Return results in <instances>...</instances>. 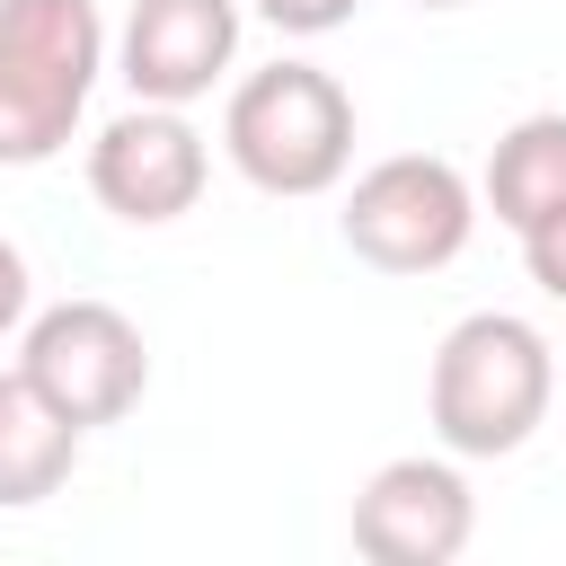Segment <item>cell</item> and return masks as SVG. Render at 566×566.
Here are the masks:
<instances>
[{
    "mask_svg": "<svg viewBox=\"0 0 566 566\" xmlns=\"http://www.w3.org/2000/svg\"><path fill=\"white\" fill-rule=\"evenodd\" d=\"M230 53H239V0H133V27H124L133 97H159V106L203 97Z\"/></svg>",
    "mask_w": 566,
    "mask_h": 566,
    "instance_id": "7",
    "label": "cell"
},
{
    "mask_svg": "<svg viewBox=\"0 0 566 566\" xmlns=\"http://www.w3.org/2000/svg\"><path fill=\"white\" fill-rule=\"evenodd\" d=\"M469 539V486L442 460H389L354 495V548L371 566H442Z\"/></svg>",
    "mask_w": 566,
    "mask_h": 566,
    "instance_id": "6",
    "label": "cell"
},
{
    "mask_svg": "<svg viewBox=\"0 0 566 566\" xmlns=\"http://www.w3.org/2000/svg\"><path fill=\"white\" fill-rule=\"evenodd\" d=\"M18 371L88 433V424H115V416L142 398L150 354H142V327H133L115 301H62V310H44V318L27 327Z\"/></svg>",
    "mask_w": 566,
    "mask_h": 566,
    "instance_id": "4",
    "label": "cell"
},
{
    "mask_svg": "<svg viewBox=\"0 0 566 566\" xmlns=\"http://www.w3.org/2000/svg\"><path fill=\"white\" fill-rule=\"evenodd\" d=\"M274 27H292V35H327V27H345L354 18V0H256Z\"/></svg>",
    "mask_w": 566,
    "mask_h": 566,
    "instance_id": "13",
    "label": "cell"
},
{
    "mask_svg": "<svg viewBox=\"0 0 566 566\" xmlns=\"http://www.w3.org/2000/svg\"><path fill=\"white\" fill-rule=\"evenodd\" d=\"M469 221H478L469 177L451 159H433V150H398V159L363 168L354 195H345V248L363 265H380V274H433V265H451L460 239H469Z\"/></svg>",
    "mask_w": 566,
    "mask_h": 566,
    "instance_id": "3",
    "label": "cell"
},
{
    "mask_svg": "<svg viewBox=\"0 0 566 566\" xmlns=\"http://www.w3.org/2000/svg\"><path fill=\"white\" fill-rule=\"evenodd\" d=\"M424 9H451V0H424Z\"/></svg>",
    "mask_w": 566,
    "mask_h": 566,
    "instance_id": "15",
    "label": "cell"
},
{
    "mask_svg": "<svg viewBox=\"0 0 566 566\" xmlns=\"http://www.w3.org/2000/svg\"><path fill=\"white\" fill-rule=\"evenodd\" d=\"M18 310H27V256L0 239V327H18Z\"/></svg>",
    "mask_w": 566,
    "mask_h": 566,
    "instance_id": "14",
    "label": "cell"
},
{
    "mask_svg": "<svg viewBox=\"0 0 566 566\" xmlns=\"http://www.w3.org/2000/svg\"><path fill=\"white\" fill-rule=\"evenodd\" d=\"M522 256H531V283L566 301V212H548V221H531V230H522Z\"/></svg>",
    "mask_w": 566,
    "mask_h": 566,
    "instance_id": "12",
    "label": "cell"
},
{
    "mask_svg": "<svg viewBox=\"0 0 566 566\" xmlns=\"http://www.w3.org/2000/svg\"><path fill=\"white\" fill-rule=\"evenodd\" d=\"M71 124H80V88L44 80L35 62H18V53L0 44V159H9V168L53 159V150L71 142Z\"/></svg>",
    "mask_w": 566,
    "mask_h": 566,
    "instance_id": "11",
    "label": "cell"
},
{
    "mask_svg": "<svg viewBox=\"0 0 566 566\" xmlns=\"http://www.w3.org/2000/svg\"><path fill=\"white\" fill-rule=\"evenodd\" d=\"M0 44L18 62H35L44 80H62V88L88 97L106 27H97V0H0Z\"/></svg>",
    "mask_w": 566,
    "mask_h": 566,
    "instance_id": "10",
    "label": "cell"
},
{
    "mask_svg": "<svg viewBox=\"0 0 566 566\" xmlns=\"http://www.w3.org/2000/svg\"><path fill=\"white\" fill-rule=\"evenodd\" d=\"M221 142L265 195H318L354 159V97L318 62H274L230 88Z\"/></svg>",
    "mask_w": 566,
    "mask_h": 566,
    "instance_id": "2",
    "label": "cell"
},
{
    "mask_svg": "<svg viewBox=\"0 0 566 566\" xmlns=\"http://www.w3.org/2000/svg\"><path fill=\"white\" fill-rule=\"evenodd\" d=\"M80 460V424L27 380V371H0V504H35L71 478Z\"/></svg>",
    "mask_w": 566,
    "mask_h": 566,
    "instance_id": "8",
    "label": "cell"
},
{
    "mask_svg": "<svg viewBox=\"0 0 566 566\" xmlns=\"http://www.w3.org/2000/svg\"><path fill=\"white\" fill-rule=\"evenodd\" d=\"M424 407H433V433L451 451H513L531 442V424L548 416V345L539 327L504 318V310H478L442 336L433 354V380H424Z\"/></svg>",
    "mask_w": 566,
    "mask_h": 566,
    "instance_id": "1",
    "label": "cell"
},
{
    "mask_svg": "<svg viewBox=\"0 0 566 566\" xmlns=\"http://www.w3.org/2000/svg\"><path fill=\"white\" fill-rule=\"evenodd\" d=\"M88 186L124 221H177L203 195V142L168 106H133L88 142Z\"/></svg>",
    "mask_w": 566,
    "mask_h": 566,
    "instance_id": "5",
    "label": "cell"
},
{
    "mask_svg": "<svg viewBox=\"0 0 566 566\" xmlns=\"http://www.w3.org/2000/svg\"><path fill=\"white\" fill-rule=\"evenodd\" d=\"M486 203H495V221H513V230L566 212V115H522V124L495 142V159H486Z\"/></svg>",
    "mask_w": 566,
    "mask_h": 566,
    "instance_id": "9",
    "label": "cell"
}]
</instances>
